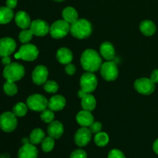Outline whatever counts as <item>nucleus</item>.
<instances>
[{"label":"nucleus","instance_id":"nucleus-6","mask_svg":"<svg viewBox=\"0 0 158 158\" xmlns=\"http://www.w3.org/2000/svg\"><path fill=\"white\" fill-rule=\"evenodd\" d=\"M70 30V24L63 20H57L50 26L49 34L54 39H62L66 36Z\"/></svg>","mask_w":158,"mask_h":158},{"label":"nucleus","instance_id":"nucleus-30","mask_svg":"<svg viewBox=\"0 0 158 158\" xmlns=\"http://www.w3.org/2000/svg\"><path fill=\"white\" fill-rule=\"evenodd\" d=\"M3 90L8 96H14L18 92V87L15 85V82L6 80L3 85Z\"/></svg>","mask_w":158,"mask_h":158},{"label":"nucleus","instance_id":"nucleus-33","mask_svg":"<svg viewBox=\"0 0 158 158\" xmlns=\"http://www.w3.org/2000/svg\"><path fill=\"white\" fill-rule=\"evenodd\" d=\"M54 111L50 110L49 108L44 110L43 111L41 112V115H40V118L43 120V122L46 123H49L54 120Z\"/></svg>","mask_w":158,"mask_h":158},{"label":"nucleus","instance_id":"nucleus-5","mask_svg":"<svg viewBox=\"0 0 158 158\" xmlns=\"http://www.w3.org/2000/svg\"><path fill=\"white\" fill-rule=\"evenodd\" d=\"M29 109L35 112H42L44 110L47 109L49 100L41 94H35L29 96L26 100Z\"/></svg>","mask_w":158,"mask_h":158},{"label":"nucleus","instance_id":"nucleus-18","mask_svg":"<svg viewBox=\"0 0 158 158\" xmlns=\"http://www.w3.org/2000/svg\"><path fill=\"white\" fill-rule=\"evenodd\" d=\"M15 22L17 26L23 29H26L29 28L31 23L30 16L27 12L24 11H19L15 15Z\"/></svg>","mask_w":158,"mask_h":158},{"label":"nucleus","instance_id":"nucleus-41","mask_svg":"<svg viewBox=\"0 0 158 158\" xmlns=\"http://www.w3.org/2000/svg\"><path fill=\"white\" fill-rule=\"evenodd\" d=\"M153 150H154V153L158 155V138L153 143Z\"/></svg>","mask_w":158,"mask_h":158},{"label":"nucleus","instance_id":"nucleus-22","mask_svg":"<svg viewBox=\"0 0 158 158\" xmlns=\"http://www.w3.org/2000/svg\"><path fill=\"white\" fill-rule=\"evenodd\" d=\"M82 108L85 110L93 111L97 106V100L91 94H86V95L81 99Z\"/></svg>","mask_w":158,"mask_h":158},{"label":"nucleus","instance_id":"nucleus-20","mask_svg":"<svg viewBox=\"0 0 158 158\" xmlns=\"http://www.w3.org/2000/svg\"><path fill=\"white\" fill-rule=\"evenodd\" d=\"M66 106V99L61 95H55L49 100L48 107L52 111H60Z\"/></svg>","mask_w":158,"mask_h":158},{"label":"nucleus","instance_id":"nucleus-42","mask_svg":"<svg viewBox=\"0 0 158 158\" xmlns=\"http://www.w3.org/2000/svg\"><path fill=\"white\" fill-rule=\"evenodd\" d=\"M86 93H85L84 91H83L82 89H80V90L78 91V94H77V95H78L79 98L82 99L83 97H84L85 95H86Z\"/></svg>","mask_w":158,"mask_h":158},{"label":"nucleus","instance_id":"nucleus-10","mask_svg":"<svg viewBox=\"0 0 158 158\" xmlns=\"http://www.w3.org/2000/svg\"><path fill=\"white\" fill-rule=\"evenodd\" d=\"M134 88L136 90L143 95H150L153 94L155 89V83L146 77L139 78L134 82Z\"/></svg>","mask_w":158,"mask_h":158},{"label":"nucleus","instance_id":"nucleus-28","mask_svg":"<svg viewBox=\"0 0 158 158\" xmlns=\"http://www.w3.org/2000/svg\"><path fill=\"white\" fill-rule=\"evenodd\" d=\"M28 106L27 104L24 103H17L15 106H13V109H12V113L16 116L17 117H23L24 116H26V114H27L28 111Z\"/></svg>","mask_w":158,"mask_h":158},{"label":"nucleus","instance_id":"nucleus-27","mask_svg":"<svg viewBox=\"0 0 158 158\" xmlns=\"http://www.w3.org/2000/svg\"><path fill=\"white\" fill-rule=\"evenodd\" d=\"M110 137L108 134L105 132H99L96 134L95 137H94V142H95L96 145L100 148H103V147L106 146L109 143Z\"/></svg>","mask_w":158,"mask_h":158},{"label":"nucleus","instance_id":"nucleus-24","mask_svg":"<svg viewBox=\"0 0 158 158\" xmlns=\"http://www.w3.org/2000/svg\"><path fill=\"white\" fill-rule=\"evenodd\" d=\"M62 15H63V19L67 22L68 23H69V24H72L79 19L77 11L74 8L70 7V6L65 8L63 9V12H62Z\"/></svg>","mask_w":158,"mask_h":158},{"label":"nucleus","instance_id":"nucleus-7","mask_svg":"<svg viewBox=\"0 0 158 158\" xmlns=\"http://www.w3.org/2000/svg\"><path fill=\"white\" fill-rule=\"evenodd\" d=\"M80 89L86 94H91L97 86V79L92 72H86L82 75L80 80Z\"/></svg>","mask_w":158,"mask_h":158},{"label":"nucleus","instance_id":"nucleus-43","mask_svg":"<svg viewBox=\"0 0 158 158\" xmlns=\"http://www.w3.org/2000/svg\"><path fill=\"white\" fill-rule=\"evenodd\" d=\"M54 1H56V2H63V1H64V0H54Z\"/></svg>","mask_w":158,"mask_h":158},{"label":"nucleus","instance_id":"nucleus-40","mask_svg":"<svg viewBox=\"0 0 158 158\" xmlns=\"http://www.w3.org/2000/svg\"><path fill=\"white\" fill-rule=\"evenodd\" d=\"M2 63L4 64L5 66H7V65L10 64L11 63V59L10 57L9 56H4L2 57Z\"/></svg>","mask_w":158,"mask_h":158},{"label":"nucleus","instance_id":"nucleus-16","mask_svg":"<svg viewBox=\"0 0 158 158\" xmlns=\"http://www.w3.org/2000/svg\"><path fill=\"white\" fill-rule=\"evenodd\" d=\"M63 132H64V127L61 122L58 120H53L49 123L47 133L49 137L54 139H59L63 136Z\"/></svg>","mask_w":158,"mask_h":158},{"label":"nucleus","instance_id":"nucleus-14","mask_svg":"<svg viewBox=\"0 0 158 158\" xmlns=\"http://www.w3.org/2000/svg\"><path fill=\"white\" fill-rule=\"evenodd\" d=\"M16 48V43L10 37L0 39V56H9L13 53Z\"/></svg>","mask_w":158,"mask_h":158},{"label":"nucleus","instance_id":"nucleus-36","mask_svg":"<svg viewBox=\"0 0 158 158\" xmlns=\"http://www.w3.org/2000/svg\"><path fill=\"white\" fill-rule=\"evenodd\" d=\"M89 130L92 132V134H97L99 132H101L102 130V123L99 121H94L90 126L89 127Z\"/></svg>","mask_w":158,"mask_h":158},{"label":"nucleus","instance_id":"nucleus-9","mask_svg":"<svg viewBox=\"0 0 158 158\" xmlns=\"http://www.w3.org/2000/svg\"><path fill=\"white\" fill-rule=\"evenodd\" d=\"M16 116L12 112H5L0 116V128L6 133L15 131L17 127Z\"/></svg>","mask_w":158,"mask_h":158},{"label":"nucleus","instance_id":"nucleus-25","mask_svg":"<svg viewBox=\"0 0 158 158\" xmlns=\"http://www.w3.org/2000/svg\"><path fill=\"white\" fill-rule=\"evenodd\" d=\"M14 17V12L9 7H0V24H7L10 23Z\"/></svg>","mask_w":158,"mask_h":158},{"label":"nucleus","instance_id":"nucleus-23","mask_svg":"<svg viewBox=\"0 0 158 158\" xmlns=\"http://www.w3.org/2000/svg\"><path fill=\"white\" fill-rule=\"evenodd\" d=\"M140 30L142 33L147 36H151L157 30L156 25L151 20H144L140 24Z\"/></svg>","mask_w":158,"mask_h":158},{"label":"nucleus","instance_id":"nucleus-38","mask_svg":"<svg viewBox=\"0 0 158 158\" xmlns=\"http://www.w3.org/2000/svg\"><path fill=\"white\" fill-rule=\"evenodd\" d=\"M17 0H6V6L13 9L16 7Z\"/></svg>","mask_w":158,"mask_h":158},{"label":"nucleus","instance_id":"nucleus-2","mask_svg":"<svg viewBox=\"0 0 158 158\" xmlns=\"http://www.w3.org/2000/svg\"><path fill=\"white\" fill-rule=\"evenodd\" d=\"M92 32V25L85 19H78L77 21L70 24L69 32L73 36L79 40L88 38L91 35Z\"/></svg>","mask_w":158,"mask_h":158},{"label":"nucleus","instance_id":"nucleus-31","mask_svg":"<svg viewBox=\"0 0 158 158\" xmlns=\"http://www.w3.org/2000/svg\"><path fill=\"white\" fill-rule=\"evenodd\" d=\"M33 35V33H32V32L30 29H23V30H22L19 32V40L23 44H26V43H29L30 42V40H32Z\"/></svg>","mask_w":158,"mask_h":158},{"label":"nucleus","instance_id":"nucleus-1","mask_svg":"<svg viewBox=\"0 0 158 158\" xmlns=\"http://www.w3.org/2000/svg\"><path fill=\"white\" fill-rule=\"evenodd\" d=\"M80 63L86 72L92 73L99 70L103 64L100 54L93 49H87L83 51L80 58Z\"/></svg>","mask_w":158,"mask_h":158},{"label":"nucleus","instance_id":"nucleus-3","mask_svg":"<svg viewBox=\"0 0 158 158\" xmlns=\"http://www.w3.org/2000/svg\"><path fill=\"white\" fill-rule=\"evenodd\" d=\"M25 76V68L18 63H11L5 66L3 70V77L6 80L16 82L23 79Z\"/></svg>","mask_w":158,"mask_h":158},{"label":"nucleus","instance_id":"nucleus-17","mask_svg":"<svg viewBox=\"0 0 158 158\" xmlns=\"http://www.w3.org/2000/svg\"><path fill=\"white\" fill-rule=\"evenodd\" d=\"M76 120L79 125L81 127H89L94 122V116L92 115L90 111L85 110L80 111L77 114Z\"/></svg>","mask_w":158,"mask_h":158},{"label":"nucleus","instance_id":"nucleus-13","mask_svg":"<svg viewBox=\"0 0 158 158\" xmlns=\"http://www.w3.org/2000/svg\"><path fill=\"white\" fill-rule=\"evenodd\" d=\"M48 77H49V70L46 66L43 65H39L32 71V81L38 86L44 84L46 81H47Z\"/></svg>","mask_w":158,"mask_h":158},{"label":"nucleus","instance_id":"nucleus-26","mask_svg":"<svg viewBox=\"0 0 158 158\" xmlns=\"http://www.w3.org/2000/svg\"><path fill=\"white\" fill-rule=\"evenodd\" d=\"M45 133L40 128H35L32 130L29 135V140L30 143L34 145H37L39 143H41L43 140L45 139Z\"/></svg>","mask_w":158,"mask_h":158},{"label":"nucleus","instance_id":"nucleus-32","mask_svg":"<svg viewBox=\"0 0 158 158\" xmlns=\"http://www.w3.org/2000/svg\"><path fill=\"white\" fill-rule=\"evenodd\" d=\"M43 88H44L45 91L49 94H55L58 91L59 85L54 80H47L43 84Z\"/></svg>","mask_w":158,"mask_h":158},{"label":"nucleus","instance_id":"nucleus-8","mask_svg":"<svg viewBox=\"0 0 158 158\" xmlns=\"http://www.w3.org/2000/svg\"><path fill=\"white\" fill-rule=\"evenodd\" d=\"M100 71L102 77L106 81H114L118 77L119 75L117 64L113 61H106L103 63Z\"/></svg>","mask_w":158,"mask_h":158},{"label":"nucleus","instance_id":"nucleus-29","mask_svg":"<svg viewBox=\"0 0 158 158\" xmlns=\"http://www.w3.org/2000/svg\"><path fill=\"white\" fill-rule=\"evenodd\" d=\"M54 146H55V139L51 137H45L44 140L41 143L42 150L45 153H49L53 150Z\"/></svg>","mask_w":158,"mask_h":158},{"label":"nucleus","instance_id":"nucleus-37","mask_svg":"<svg viewBox=\"0 0 158 158\" xmlns=\"http://www.w3.org/2000/svg\"><path fill=\"white\" fill-rule=\"evenodd\" d=\"M65 71H66V73L68 75L73 76L76 73L77 68H76L75 65L69 63V64L66 65V66H65Z\"/></svg>","mask_w":158,"mask_h":158},{"label":"nucleus","instance_id":"nucleus-34","mask_svg":"<svg viewBox=\"0 0 158 158\" xmlns=\"http://www.w3.org/2000/svg\"><path fill=\"white\" fill-rule=\"evenodd\" d=\"M69 158H87V154L83 149H77L73 151Z\"/></svg>","mask_w":158,"mask_h":158},{"label":"nucleus","instance_id":"nucleus-35","mask_svg":"<svg viewBox=\"0 0 158 158\" xmlns=\"http://www.w3.org/2000/svg\"><path fill=\"white\" fill-rule=\"evenodd\" d=\"M107 158H126V157L120 150L112 149L108 154Z\"/></svg>","mask_w":158,"mask_h":158},{"label":"nucleus","instance_id":"nucleus-12","mask_svg":"<svg viewBox=\"0 0 158 158\" xmlns=\"http://www.w3.org/2000/svg\"><path fill=\"white\" fill-rule=\"evenodd\" d=\"M50 26L44 20L35 19L31 23L29 29L32 32L34 35L42 37L45 36L49 32Z\"/></svg>","mask_w":158,"mask_h":158},{"label":"nucleus","instance_id":"nucleus-15","mask_svg":"<svg viewBox=\"0 0 158 158\" xmlns=\"http://www.w3.org/2000/svg\"><path fill=\"white\" fill-rule=\"evenodd\" d=\"M38 150L32 143H25L18 152V158H37Z\"/></svg>","mask_w":158,"mask_h":158},{"label":"nucleus","instance_id":"nucleus-19","mask_svg":"<svg viewBox=\"0 0 158 158\" xmlns=\"http://www.w3.org/2000/svg\"><path fill=\"white\" fill-rule=\"evenodd\" d=\"M56 59L59 63L61 64L67 65L72 62L73 55L69 49L66 47H62L57 50Z\"/></svg>","mask_w":158,"mask_h":158},{"label":"nucleus","instance_id":"nucleus-39","mask_svg":"<svg viewBox=\"0 0 158 158\" xmlns=\"http://www.w3.org/2000/svg\"><path fill=\"white\" fill-rule=\"evenodd\" d=\"M151 80L154 82V83H158V69H154L151 75Z\"/></svg>","mask_w":158,"mask_h":158},{"label":"nucleus","instance_id":"nucleus-11","mask_svg":"<svg viewBox=\"0 0 158 158\" xmlns=\"http://www.w3.org/2000/svg\"><path fill=\"white\" fill-rule=\"evenodd\" d=\"M91 138H92V132L89 128L82 127L76 132L74 135V142L78 147L83 148L90 142Z\"/></svg>","mask_w":158,"mask_h":158},{"label":"nucleus","instance_id":"nucleus-4","mask_svg":"<svg viewBox=\"0 0 158 158\" xmlns=\"http://www.w3.org/2000/svg\"><path fill=\"white\" fill-rule=\"evenodd\" d=\"M39 49L35 45L31 43H26L23 45L19 49L18 52L15 53V59H22L25 61H34L39 56Z\"/></svg>","mask_w":158,"mask_h":158},{"label":"nucleus","instance_id":"nucleus-21","mask_svg":"<svg viewBox=\"0 0 158 158\" xmlns=\"http://www.w3.org/2000/svg\"><path fill=\"white\" fill-rule=\"evenodd\" d=\"M100 52L103 58L111 61L115 56V49L110 42H103L100 47Z\"/></svg>","mask_w":158,"mask_h":158}]
</instances>
